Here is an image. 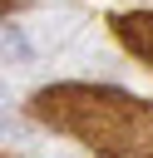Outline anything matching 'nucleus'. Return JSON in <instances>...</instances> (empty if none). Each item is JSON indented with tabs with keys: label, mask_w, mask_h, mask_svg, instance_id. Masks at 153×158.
I'll use <instances>...</instances> for the list:
<instances>
[{
	"label": "nucleus",
	"mask_w": 153,
	"mask_h": 158,
	"mask_svg": "<svg viewBox=\"0 0 153 158\" xmlns=\"http://www.w3.org/2000/svg\"><path fill=\"white\" fill-rule=\"evenodd\" d=\"M30 114L54 133L89 143L99 158H153V104L109 84H54L30 99Z\"/></svg>",
	"instance_id": "f257e3e1"
},
{
	"label": "nucleus",
	"mask_w": 153,
	"mask_h": 158,
	"mask_svg": "<svg viewBox=\"0 0 153 158\" xmlns=\"http://www.w3.org/2000/svg\"><path fill=\"white\" fill-rule=\"evenodd\" d=\"M109 25H114V35H118V44H123L128 54H138V59H148V64H153V10L109 15Z\"/></svg>",
	"instance_id": "f03ea898"
}]
</instances>
